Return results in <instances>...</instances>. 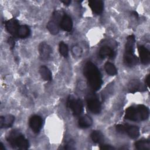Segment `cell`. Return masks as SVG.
<instances>
[{
  "label": "cell",
  "mask_w": 150,
  "mask_h": 150,
  "mask_svg": "<svg viewBox=\"0 0 150 150\" xmlns=\"http://www.w3.org/2000/svg\"><path fill=\"white\" fill-rule=\"evenodd\" d=\"M83 71L90 88L95 91L98 90L102 85L103 80L97 67L93 63L87 62L84 66Z\"/></svg>",
  "instance_id": "cell-1"
},
{
  "label": "cell",
  "mask_w": 150,
  "mask_h": 150,
  "mask_svg": "<svg viewBox=\"0 0 150 150\" xmlns=\"http://www.w3.org/2000/svg\"><path fill=\"white\" fill-rule=\"evenodd\" d=\"M6 140L13 148L27 149L29 146L28 140L18 130H12L6 137Z\"/></svg>",
  "instance_id": "cell-2"
},
{
  "label": "cell",
  "mask_w": 150,
  "mask_h": 150,
  "mask_svg": "<svg viewBox=\"0 0 150 150\" xmlns=\"http://www.w3.org/2000/svg\"><path fill=\"white\" fill-rule=\"evenodd\" d=\"M135 40V36L133 35L128 36L127 39L124 54V62L128 66H135L138 62V59L135 55L134 52Z\"/></svg>",
  "instance_id": "cell-3"
},
{
  "label": "cell",
  "mask_w": 150,
  "mask_h": 150,
  "mask_svg": "<svg viewBox=\"0 0 150 150\" xmlns=\"http://www.w3.org/2000/svg\"><path fill=\"white\" fill-rule=\"evenodd\" d=\"M59 11H55L53 13L52 19L48 22L46 28L49 32L52 35H57L59 32L60 22L62 18H60Z\"/></svg>",
  "instance_id": "cell-4"
},
{
  "label": "cell",
  "mask_w": 150,
  "mask_h": 150,
  "mask_svg": "<svg viewBox=\"0 0 150 150\" xmlns=\"http://www.w3.org/2000/svg\"><path fill=\"white\" fill-rule=\"evenodd\" d=\"M67 106L74 115H80L83 111V102L80 98H76L70 96L67 101Z\"/></svg>",
  "instance_id": "cell-5"
},
{
  "label": "cell",
  "mask_w": 150,
  "mask_h": 150,
  "mask_svg": "<svg viewBox=\"0 0 150 150\" xmlns=\"http://www.w3.org/2000/svg\"><path fill=\"white\" fill-rule=\"evenodd\" d=\"M87 104L90 111L93 114H99L101 111V105L99 100L96 96L92 94L88 95L87 97Z\"/></svg>",
  "instance_id": "cell-6"
},
{
  "label": "cell",
  "mask_w": 150,
  "mask_h": 150,
  "mask_svg": "<svg viewBox=\"0 0 150 150\" xmlns=\"http://www.w3.org/2000/svg\"><path fill=\"white\" fill-rule=\"evenodd\" d=\"M38 51L40 57L43 60H48L50 57L52 53V49L50 46L45 42H41L39 45Z\"/></svg>",
  "instance_id": "cell-7"
},
{
  "label": "cell",
  "mask_w": 150,
  "mask_h": 150,
  "mask_svg": "<svg viewBox=\"0 0 150 150\" xmlns=\"http://www.w3.org/2000/svg\"><path fill=\"white\" fill-rule=\"evenodd\" d=\"M42 118L40 116L38 115L32 116L29 121V127L35 133H38L40 131L42 126Z\"/></svg>",
  "instance_id": "cell-8"
},
{
  "label": "cell",
  "mask_w": 150,
  "mask_h": 150,
  "mask_svg": "<svg viewBox=\"0 0 150 150\" xmlns=\"http://www.w3.org/2000/svg\"><path fill=\"white\" fill-rule=\"evenodd\" d=\"M5 26L7 31L13 37H17V33L19 25L17 19L15 18L11 19L5 22Z\"/></svg>",
  "instance_id": "cell-9"
},
{
  "label": "cell",
  "mask_w": 150,
  "mask_h": 150,
  "mask_svg": "<svg viewBox=\"0 0 150 150\" xmlns=\"http://www.w3.org/2000/svg\"><path fill=\"white\" fill-rule=\"evenodd\" d=\"M141 62L144 64H148L150 62V53L148 49L142 45L138 46Z\"/></svg>",
  "instance_id": "cell-10"
},
{
  "label": "cell",
  "mask_w": 150,
  "mask_h": 150,
  "mask_svg": "<svg viewBox=\"0 0 150 150\" xmlns=\"http://www.w3.org/2000/svg\"><path fill=\"white\" fill-rule=\"evenodd\" d=\"M60 26L64 31L70 32L73 28V22L71 18L69 15L64 14L61 19Z\"/></svg>",
  "instance_id": "cell-11"
},
{
  "label": "cell",
  "mask_w": 150,
  "mask_h": 150,
  "mask_svg": "<svg viewBox=\"0 0 150 150\" xmlns=\"http://www.w3.org/2000/svg\"><path fill=\"white\" fill-rule=\"evenodd\" d=\"M124 117L125 119L131 121H139L140 120L139 114L137 107H129L126 109Z\"/></svg>",
  "instance_id": "cell-12"
},
{
  "label": "cell",
  "mask_w": 150,
  "mask_h": 150,
  "mask_svg": "<svg viewBox=\"0 0 150 150\" xmlns=\"http://www.w3.org/2000/svg\"><path fill=\"white\" fill-rule=\"evenodd\" d=\"M125 127V133L131 138H137L139 135V129L137 126L124 124Z\"/></svg>",
  "instance_id": "cell-13"
},
{
  "label": "cell",
  "mask_w": 150,
  "mask_h": 150,
  "mask_svg": "<svg viewBox=\"0 0 150 150\" xmlns=\"http://www.w3.org/2000/svg\"><path fill=\"white\" fill-rule=\"evenodd\" d=\"M88 6L94 13L100 14L103 12L104 4L102 1L90 0L88 1Z\"/></svg>",
  "instance_id": "cell-14"
},
{
  "label": "cell",
  "mask_w": 150,
  "mask_h": 150,
  "mask_svg": "<svg viewBox=\"0 0 150 150\" xmlns=\"http://www.w3.org/2000/svg\"><path fill=\"white\" fill-rule=\"evenodd\" d=\"M15 121V117L12 115L8 114L5 116H1L0 117V127L9 128L11 127Z\"/></svg>",
  "instance_id": "cell-15"
},
{
  "label": "cell",
  "mask_w": 150,
  "mask_h": 150,
  "mask_svg": "<svg viewBox=\"0 0 150 150\" xmlns=\"http://www.w3.org/2000/svg\"><path fill=\"white\" fill-rule=\"evenodd\" d=\"M129 91L131 93H134L138 91L144 90L145 87L138 80H132L129 81L128 85Z\"/></svg>",
  "instance_id": "cell-16"
},
{
  "label": "cell",
  "mask_w": 150,
  "mask_h": 150,
  "mask_svg": "<svg viewBox=\"0 0 150 150\" xmlns=\"http://www.w3.org/2000/svg\"><path fill=\"white\" fill-rule=\"evenodd\" d=\"M93 124L92 118L88 115L82 116L78 121L79 126L82 128H86L90 127Z\"/></svg>",
  "instance_id": "cell-17"
},
{
  "label": "cell",
  "mask_w": 150,
  "mask_h": 150,
  "mask_svg": "<svg viewBox=\"0 0 150 150\" xmlns=\"http://www.w3.org/2000/svg\"><path fill=\"white\" fill-rule=\"evenodd\" d=\"M114 56V50L109 46H103L99 50V56L101 58L112 57Z\"/></svg>",
  "instance_id": "cell-18"
},
{
  "label": "cell",
  "mask_w": 150,
  "mask_h": 150,
  "mask_svg": "<svg viewBox=\"0 0 150 150\" xmlns=\"http://www.w3.org/2000/svg\"><path fill=\"white\" fill-rule=\"evenodd\" d=\"M39 73L42 78L45 81H50L52 79V73L47 67L46 66H41L39 69Z\"/></svg>",
  "instance_id": "cell-19"
},
{
  "label": "cell",
  "mask_w": 150,
  "mask_h": 150,
  "mask_svg": "<svg viewBox=\"0 0 150 150\" xmlns=\"http://www.w3.org/2000/svg\"><path fill=\"white\" fill-rule=\"evenodd\" d=\"M137 108L138 111L140 120H145L148 118L149 109L146 106L142 104H140L137 107Z\"/></svg>",
  "instance_id": "cell-20"
},
{
  "label": "cell",
  "mask_w": 150,
  "mask_h": 150,
  "mask_svg": "<svg viewBox=\"0 0 150 150\" xmlns=\"http://www.w3.org/2000/svg\"><path fill=\"white\" fill-rule=\"evenodd\" d=\"M30 30L29 28L25 25H20L17 33V37L21 39L26 38L28 37L30 35Z\"/></svg>",
  "instance_id": "cell-21"
},
{
  "label": "cell",
  "mask_w": 150,
  "mask_h": 150,
  "mask_svg": "<svg viewBox=\"0 0 150 150\" xmlns=\"http://www.w3.org/2000/svg\"><path fill=\"white\" fill-rule=\"evenodd\" d=\"M90 137L93 142L96 144H101L104 140V135L100 131L97 130L93 131L90 134Z\"/></svg>",
  "instance_id": "cell-22"
},
{
  "label": "cell",
  "mask_w": 150,
  "mask_h": 150,
  "mask_svg": "<svg viewBox=\"0 0 150 150\" xmlns=\"http://www.w3.org/2000/svg\"><path fill=\"white\" fill-rule=\"evenodd\" d=\"M135 147L138 150H149L150 143L148 140L141 139L135 142Z\"/></svg>",
  "instance_id": "cell-23"
},
{
  "label": "cell",
  "mask_w": 150,
  "mask_h": 150,
  "mask_svg": "<svg viewBox=\"0 0 150 150\" xmlns=\"http://www.w3.org/2000/svg\"><path fill=\"white\" fill-rule=\"evenodd\" d=\"M104 69L107 73L110 76H115L117 74V70L115 66L110 62H106L105 63Z\"/></svg>",
  "instance_id": "cell-24"
},
{
  "label": "cell",
  "mask_w": 150,
  "mask_h": 150,
  "mask_svg": "<svg viewBox=\"0 0 150 150\" xmlns=\"http://www.w3.org/2000/svg\"><path fill=\"white\" fill-rule=\"evenodd\" d=\"M59 52L60 54L64 57H67L68 56V46L63 42H60L59 43Z\"/></svg>",
  "instance_id": "cell-25"
},
{
  "label": "cell",
  "mask_w": 150,
  "mask_h": 150,
  "mask_svg": "<svg viewBox=\"0 0 150 150\" xmlns=\"http://www.w3.org/2000/svg\"><path fill=\"white\" fill-rule=\"evenodd\" d=\"M74 142L73 140H70L65 145L64 147V149H74Z\"/></svg>",
  "instance_id": "cell-26"
},
{
  "label": "cell",
  "mask_w": 150,
  "mask_h": 150,
  "mask_svg": "<svg viewBox=\"0 0 150 150\" xmlns=\"http://www.w3.org/2000/svg\"><path fill=\"white\" fill-rule=\"evenodd\" d=\"M100 149H105V150H112V149H115V148L110 145L101 144L100 146Z\"/></svg>",
  "instance_id": "cell-27"
},
{
  "label": "cell",
  "mask_w": 150,
  "mask_h": 150,
  "mask_svg": "<svg viewBox=\"0 0 150 150\" xmlns=\"http://www.w3.org/2000/svg\"><path fill=\"white\" fill-rule=\"evenodd\" d=\"M116 130L120 133H125L124 124H118L115 126Z\"/></svg>",
  "instance_id": "cell-28"
},
{
  "label": "cell",
  "mask_w": 150,
  "mask_h": 150,
  "mask_svg": "<svg viewBox=\"0 0 150 150\" xmlns=\"http://www.w3.org/2000/svg\"><path fill=\"white\" fill-rule=\"evenodd\" d=\"M8 42L9 45L10 46L11 49H12L15 46V40H14L13 38H12V37L9 38L8 39Z\"/></svg>",
  "instance_id": "cell-29"
},
{
  "label": "cell",
  "mask_w": 150,
  "mask_h": 150,
  "mask_svg": "<svg viewBox=\"0 0 150 150\" xmlns=\"http://www.w3.org/2000/svg\"><path fill=\"white\" fill-rule=\"evenodd\" d=\"M145 83H146V85L149 87V75H147L146 79H145Z\"/></svg>",
  "instance_id": "cell-30"
},
{
  "label": "cell",
  "mask_w": 150,
  "mask_h": 150,
  "mask_svg": "<svg viewBox=\"0 0 150 150\" xmlns=\"http://www.w3.org/2000/svg\"><path fill=\"white\" fill-rule=\"evenodd\" d=\"M62 3H63L64 5H69L70 3H71V1H69V0H66V1H61Z\"/></svg>",
  "instance_id": "cell-31"
},
{
  "label": "cell",
  "mask_w": 150,
  "mask_h": 150,
  "mask_svg": "<svg viewBox=\"0 0 150 150\" xmlns=\"http://www.w3.org/2000/svg\"><path fill=\"white\" fill-rule=\"evenodd\" d=\"M5 146H4L3 144L1 142H0V150H5Z\"/></svg>",
  "instance_id": "cell-32"
},
{
  "label": "cell",
  "mask_w": 150,
  "mask_h": 150,
  "mask_svg": "<svg viewBox=\"0 0 150 150\" xmlns=\"http://www.w3.org/2000/svg\"><path fill=\"white\" fill-rule=\"evenodd\" d=\"M132 14L135 16V18H136V17H137V18H138V15L137 12H136L135 11H134V12H132Z\"/></svg>",
  "instance_id": "cell-33"
}]
</instances>
